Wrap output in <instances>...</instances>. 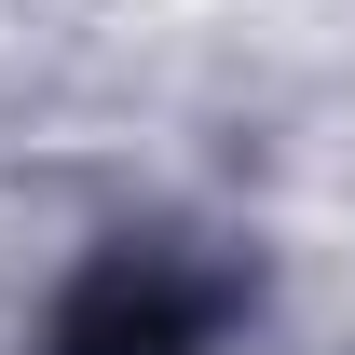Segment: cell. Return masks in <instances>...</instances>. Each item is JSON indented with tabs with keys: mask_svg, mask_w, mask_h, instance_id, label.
Listing matches in <instances>:
<instances>
[{
	"mask_svg": "<svg viewBox=\"0 0 355 355\" xmlns=\"http://www.w3.org/2000/svg\"><path fill=\"white\" fill-rule=\"evenodd\" d=\"M191 314H205V287H164V273H110V287L69 314V355H164V342H191Z\"/></svg>",
	"mask_w": 355,
	"mask_h": 355,
	"instance_id": "6da1fadb",
	"label": "cell"
}]
</instances>
